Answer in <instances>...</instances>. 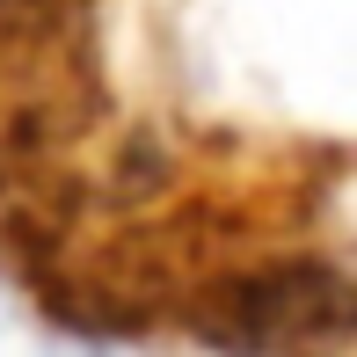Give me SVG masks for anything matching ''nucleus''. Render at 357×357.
<instances>
[{
  "instance_id": "nucleus-1",
  "label": "nucleus",
  "mask_w": 357,
  "mask_h": 357,
  "mask_svg": "<svg viewBox=\"0 0 357 357\" xmlns=\"http://www.w3.org/2000/svg\"><path fill=\"white\" fill-rule=\"evenodd\" d=\"M190 328L226 357H343L357 343V278L335 263H270L212 284Z\"/></svg>"
}]
</instances>
